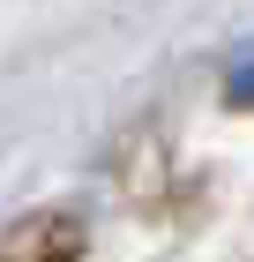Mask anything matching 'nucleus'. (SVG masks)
Listing matches in <instances>:
<instances>
[{"mask_svg":"<svg viewBox=\"0 0 254 262\" xmlns=\"http://www.w3.org/2000/svg\"><path fill=\"white\" fill-rule=\"evenodd\" d=\"M224 98H232V105H254V45L224 68Z\"/></svg>","mask_w":254,"mask_h":262,"instance_id":"f257e3e1","label":"nucleus"}]
</instances>
